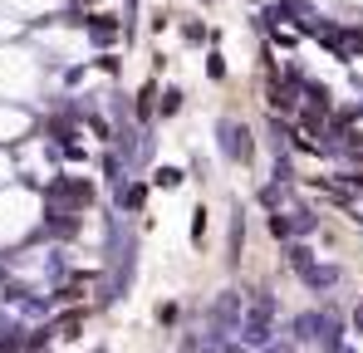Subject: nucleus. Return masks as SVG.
Wrapping results in <instances>:
<instances>
[{
    "instance_id": "obj_1",
    "label": "nucleus",
    "mask_w": 363,
    "mask_h": 353,
    "mask_svg": "<svg viewBox=\"0 0 363 353\" xmlns=\"http://www.w3.org/2000/svg\"><path fill=\"white\" fill-rule=\"evenodd\" d=\"M275 294L270 290H250V304H245V319H241V339L245 349H255V353H265L270 349V339H275Z\"/></svg>"
},
{
    "instance_id": "obj_2",
    "label": "nucleus",
    "mask_w": 363,
    "mask_h": 353,
    "mask_svg": "<svg viewBox=\"0 0 363 353\" xmlns=\"http://www.w3.org/2000/svg\"><path fill=\"white\" fill-rule=\"evenodd\" d=\"M241 319H245V304L236 290H221L211 299V314H206V344H226V339H236L241 334Z\"/></svg>"
},
{
    "instance_id": "obj_3",
    "label": "nucleus",
    "mask_w": 363,
    "mask_h": 353,
    "mask_svg": "<svg viewBox=\"0 0 363 353\" xmlns=\"http://www.w3.org/2000/svg\"><path fill=\"white\" fill-rule=\"evenodd\" d=\"M216 147H221V157H231V162H250L255 157V147H250V128L245 123H216Z\"/></svg>"
},
{
    "instance_id": "obj_4",
    "label": "nucleus",
    "mask_w": 363,
    "mask_h": 353,
    "mask_svg": "<svg viewBox=\"0 0 363 353\" xmlns=\"http://www.w3.org/2000/svg\"><path fill=\"white\" fill-rule=\"evenodd\" d=\"M50 196L79 211V206H89V201H94V186H89V181H79V176H60V181L50 186Z\"/></svg>"
},
{
    "instance_id": "obj_5",
    "label": "nucleus",
    "mask_w": 363,
    "mask_h": 353,
    "mask_svg": "<svg viewBox=\"0 0 363 353\" xmlns=\"http://www.w3.org/2000/svg\"><path fill=\"white\" fill-rule=\"evenodd\" d=\"M300 280H304V290H314V294H329L334 285H339V280H344V270H339V265H329V260H314V265L304 270Z\"/></svg>"
},
{
    "instance_id": "obj_6",
    "label": "nucleus",
    "mask_w": 363,
    "mask_h": 353,
    "mask_svg": "<svg viewBox=\"0 0 363 353\" xmlns=\"http://www.w3.org/2000/svg\"><path fill=\"white\" fill-rule=\"evenodd\" d=\"M45 231L50 235H64V240H74V235L84 231V216H79V211H74V206H50V221H45Z\"/></svg>"
},
{
    "instance_id": "obj_7",
    "label": "nucleus",
    "mask_w": 363,
    "mask_h": 353,
    "mask_svg": "<svg viewBox=\"0 0 363 353\" xmlns=\"http://www.w3.org/2000/svg\"><path fill=\"white\" fill-rule=\"evenodd\" d=\"M84 30H89V40H94V45H108V40L118 35V25H113L108 15H89V25H84Z\"/></svg>"
},
{
    "instance_id": "obj_8",
    "label": "nucleus",
    "mask_w": 363,
    "mask_h": 353,
    "mask_svg": "<svg viewBox=\"0 0 363 353\" xmlns=\"http://www.w3.org/2000/svg\"><path fill=\"white\" fill-rule=\"evenodd\" d=\"M285 255H290V270H295V275H304V270L314 265V250H309L304 240H290V245H285Z\"/></svg>"
},
{
    "instance_id": "obj_9",
    "label": "nucleus",
    "mask_w": 363,
    "mask_h": 353,
    "mask_svg": "<svg viewBox=\"0 0 363 353\" xmlns=\"http://www.w3.org/2000/svg\"><path fill=\"white\" fill-rule=\"evenodd\" d=\"M118 206H123V211H143V206H147V186H143V181H138V186H123Z\"/></svg>"
},
{
    "instance_id": "obj_10",
    "label": "nucleus",
    "mask_w": 363,
    "mask_h": 353,
    "mask_svg": "<svg viewBox=\"0 0 363 353\" xmlns=\"http://www.w3.org/2000/svg\"><path fill=\"white\" fill-rule=\"evenodd\" d=\"M182 167H157V186H167V191H172V186H182Z\"/></svg>"
},
{
    "instance_id": "obj_11",
    "label": "nucleus",
    "mask_w": 363,
    "mask_h": 353,
    "mask_svg": "<svg viewBox=\"0 0 363 353\" xmlns=\"http://www.w3.org/2000/svg\"><path fill=\"white\" fill-rule=\"evenodd\" d=\"M177 108H182V89H162V113L172 118Z\"/></svg>"
},
{
    "instance_id": "obj_12",
    "label": "nucleus",
    "mask_w": 363,
    "mask_h": 353,
    "mask_svg": "<svg viewBox=\"0 0 363 353\" xmlns=\"http://www.w3.org/2000/svg\"><path fill=\"white\" fill-rule=\"evenodd\" d=\"M182 40H191V45H201V40H206V30H201L196 20H182Z\"/></svg>"
},
{
    "instance_id": "obj_13",
    "label": "nucleus",
    "mask_w": 363,
    "mask_h": 353,
    "mask_svg": "<svg viewBox=\"0 0 363 353\" xmlns=\"http://www.w3.org/2000/svg\"><path fill=\"white\" fill-rule=\"evenodd\" d=\"M206 74H211V79H226V59L211 55V59H206Z\"/></svg>"
},
{
    "instance_id": "obj_14",
    "label": "nucleus",
    "mask_w": 363,
    "mask_h": 353,
    "mask_svg": "<svg viewBox=\"0 0 363 353\" xmlns=\"http://www.w3.org/2000/svg\"><path fill=\"white\" fill-rule=\"evenodd\" d=\"M221 353H255V349H241L236 339H226V344H221Z\"/></svg>"
},
{
    "instance_id": "obj_15",
    "label": "nucleus",
    "mask_w": 363,
    "mask_h": 353,
    "mask_svg": "<svg viewBox=\"0 0 363 353\" xmlns=\"http://www.w3.org/2000/svg\"><path fill=\"white\" fill-rule=\"evenodd\" d=\"M354 329H359V334H363V304H359V309H354Z\"/></svg>"
},
{
    "instance_id": "obj_16",
    "label": "nucleus",
    "mask_w": 363,
    "mask_h": 353,
    "mask_svg": "<svg viewBox=\"0 0 363 353\" xmlns=\"http://www.w3.org/2000/svg\"><path fill=\"white\" fill-rule=\"evenodd\" d=\"M201 353H221V344H206V349H201Z\"/></svg>"
}]
</instances>
